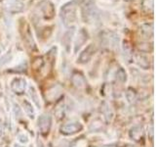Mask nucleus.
Returning <instances> with one entry per match:
<instances>
[{
	"instance_id": "f257e3e1",
	"label": "nucleus",
	"mask_w": 156,
	"mask_h": 147,
	"mask_svg": "<svg viewBox=\"0 0 156 147\" xmlns=\"http://www.w3.org/2000/svg\"><path fill=\"white\" fill-rule=\"evenodd\" d=\"M76 5L74 2H69L66 4L61 10V17L66 26H69L76 20Z\"/></svg>"
},
{
	"instance_id": "f03ea898",
	"label": "nucleus",
	"mask_w": 156,
	"mask_h": 147,
	"mask_svg": "<svg viewBox=\"0 0 156 147\" xmlns=\"http://www.w3.org/2000/svg\"><path fill=\"white\" fill-rule=\"evenodd\" d=\"M82 129L83 126L81 123H79L78 121H71L62 126L61 132L65 135H71L79 132Z\"/></svg>"
},
{
	"instance_id": "7ed1b4c3",
	"label": "nucleus",
	"mask_w": 156,
	"mask_h": 147,
	"mask_svg": "<svg viewBox=\"0 0 156 147\" xmlns=\"http://www.w3.org/2000/svg\"><path fill=\"white\" fill-rule=\"evenodd\" d=\"M52 124L51 117L49 115H41L38 118V127L42 134H48V131L50 130Z\"/></svg>"
},
{
	"instance_id": "20e7f679",
	"label": "nucleus",
	"mask_w": 156,
	"mask_h": 147,
	"mask_svg": "<svg viewBox=\"0 0 156 147\" xmlns=\"http://www.w3.org/2000/svg\"><path fill=\"white\" fill-rule=\"evenodd\" d=\"M95 51H96L95 46L93 45V44H90L89 46L86 47L84 50L80 53L79 58H78V62L82 64L89 62L91 60V58L93 57V55H94Z\"/></svg>"
},
{
	"instance_id": "39448f33",
	"label": "nucleus",
	"mask_w": 156,
	"mask_h": 147,
	"mask_svg": "<svg viewBox=\"0 0 156 147\" xmlns=\"http://www.w3.org/2000/svg\"><path fill=\"white\" fill-rule=\"evenodd\" d=\"M83 18H84L85 21L90 22L92 20L95 19L96 16V7H95V4L93 3H87L84 7H83Z\"/></svg>"
},
{
	"instance_id": "423d86ee",
	"label": "nucleus",
	"mask_w": 156,
	"mask_h": 147,
	"mask_svg": "<svg viewBox=\"0 0 156 147\" xmlns=\"http://www.w3.org/2000/svg\"><path fill=\"white\" fill-rule=\"evenodd\" d=\"M27 87V81L26 80H23L22 77H17L13 80L12 83H11V88L14 92L18 93V94H21L24 91Z\"/></svg>"
},
{
	"instance_id": "0eeeda50",
	"label": "nucleus",
	"mask_w": 156,
	"mask_h": 147,
	"mask_svg": "<svg viewBox=\"0 0 156 147\" xmlns=\"http://www.w3.org/2000/svg\"><path fill=\"white\" fill-rule=\"evenodd\" d=\"M41 9H42V13L44 15V18L45 19H51L54 16V13H55V10H54L53 4L50 3L49 1H45L41 4Z\"/></svg>"
},
{
	"instance_id": "6e6552de",
	"label": "nucleus",
	"mask_w": 156,
	"mask_h": 147,
	"mask_svg": "<svg viewBox=\"0 0 156 147\" xmlns=\"http://www.w3.org/2000/svg\"><path fill=\"white\" fill-rule=\"evenodd\" d=\"M140 32L145 38L153 36V24H144L140 28Z\"/></svg>"
},
{
	"instance_id": "1a4fd4ad",
	"label": "nucleus",
	"mask_w": 156,
	"mask_h": 147,
	"mask_svg": "<svg viewBox=\"0 0 156 147\" xmlns=\"http://www.w3.org/2000/svg\"><path fill=\"white\" fill-rule=\"evenodd\" d=\"M143 134H144L143 127L140 126H135L130 131L131 138H133L136 141H140V138H143Z\"/></svg>"
},
{
	"instance_id": "9d476101",
	"label": "nucleus",
	"mask_w": 156,
	"mask_h": 147,
	"mask_svg": "<svg viewBox=\"0 0 156 147\" xmlns=\"http://www.w3.org/2000/svg\"><path fill=\"white\" fill-rule=\"evenodd\" d=\"M71 81L76 87H83L85 85L86 81L84 77H83L81 74L79 73H74L71 77Z\"/></svg>"
},
{
	"instance_id": "9b49d317",
	"label": "nucleus",
	"mask_w": 156,
	"mask_h": 147,
	"mask_svg": "<svg viewBox=\"0 0 156 147\" xmlns=\"http://www.w3.org/2000/svg\"><path fill=\"white\" fill-rule=\"evenodd\" d=\"M29 95H30V98H31L32 102L36 105V107L38 108V109H40V108H41L40 97H39L38 92H37V90L35 89V87H34V86L29 87Z\"/></svg>"
},
{
	"instance_id": "f8f14e48",
	"label": "nucleus",
	"mask_w": 156,
	"mask_h": 147,
	"mask_svg": "<svg viewBox=\"0 0 156 147\" xmlns=\"http://www.w3.org/2000/svg\"><path fill=\"white\" fill-rule=\"evenodd\" d=\"M23 111L26 112V114L29 117L33 119L34 115H35V111H34V108L31 105L30 102H28L27 100H23Z\"/></svg>"
},
{
	"instance_id": "ddd939ff",
	"label": "nucleus",
	"mask_w": 156,
	"mask_h": 147,
	"mask_svg": "<svg viewBox=\"0 0 156 147\" xmlns=\"http://www.w3.org/2000/svg\"><path fill=\"white\" fill-rule=\"evenodd\" d=\"M101 112L104 114L105 118L106 121H110L112 119V116H113V112L111 110V107L107 104L106 102H104V104L101 106Z\"/></svg>"
},
{
	"instance_id": "4468645a",
	"label": "nucleus",
	"mask_w": 156,
	"mask_h": 147,
	"mask_svg": "<svg viewBox=\"0 0 156 147\" xmlns=\"http://www.w3.org/2000/svg\"><path fill=\"white\" fill-rule=\"evenodd\" d=\"M87 36H88L87 32L82 29V31L80 32V33H79V36H78V38H77L76 43H75V50L79 49L81 47V45H83V43L87 40Z\"/></svg>"
},
{
	"instance_id": "2eb2a0df",
	"label": "nucleus",
	"mask_w": 156,
	"mask_h": 147,
	"mask_svg": "<svg viewBox=\"0 0 156 147\" xmlns=\"http://www.w3.org/2000/svg\"><path fill=\"white\" fill-rule=\"evenodd\" d=\"M126 98L130 103H135L136 100V93L133 88H128L126 92Z\"/></svg>"
},
{
	"instance_id": "dca6fc26",
	"label": "nucleus",
	"mask_w": 156,
	"mask_h": 147,
	"mask_svg": "<svg viewBox=\"0 0 156 147\" xmlns=\"http://www.w3.org/2000/svg\"><path fill=\"white\" fill-rule=\"evenodd\" d=\"M136 61H138L139 65L141 68H147L149 66V62L147 61V58L144 57V55H138L136 56Z\"/></svg>"
},
{
	"instance_id": "f3484780",
	"label": "nucleus",
	"mask_w": 156,
	"mask_h": 147,
	"mask_svg": "<svg viewBox=\"0 0 156 147\" xmlns=\"http://www.w3.org/2000/svg\"><path fill=\"white\" fill-rule=\"evenodd\" d=\"M116 78L121 82H125L127 80V75H126V72L123 70V69H119L118 71L116 73Z\"/></svg>"
},
{
	"instance_id": "a211bd4d",
	"label": "nucleus",
	"mask_w": 156,
	"mask_h": 147,
	"mask_svg": "<svg viewBox=\"0 0 156 147\" xmlns=\"http://www.w3.org/2000/svg\"><path fill=\"white\" fill-rule=\"evenodd\" d=\"M102 127V123L100 121V120H96V121H94L91 124V127L90 129L92 130H95V131H97V130H101Z\"/></svg>"
},
{
	"instance_id": "6ab92c4d",
	"label": "nucleus",
	"mask_w": 156,
	"mask_h": 147,
	"mask_svg": "<svg viewBox=\"0 0 156 147\" xmlns=\"http://www.w3.org/2000/svg\"><path fill=\"white\" fill-rule=\"evenodd\" d=\"M19 138V140L21 141V142H27V137L26 136V135H23V137H21V136H19L18 137Z\"/></svg>"
},
{
	"instance_id": "aec40b11",
	"label": "nucleus",
	"mask_w": 156,
	"mask_h": 147,
	"mask_svg": "<svg viewBox=\"0 0 156 147\" xmlns=\"http://www.w3.org/2000/svg\"><path fill=\"white\" fill-rule=\"evenodd\" d=\"M104 147H113V146H104Z\"/></svg>"
}]
</instances>
